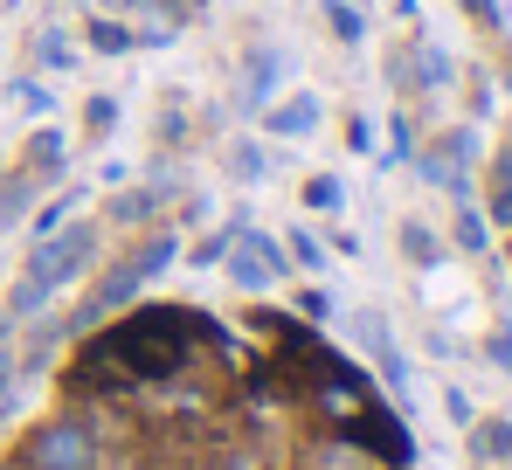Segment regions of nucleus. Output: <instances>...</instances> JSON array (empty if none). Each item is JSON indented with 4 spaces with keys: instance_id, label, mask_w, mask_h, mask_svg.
I'll use <instances>...</instances> for the list:
<instances>
[{
    "instance_id": "1",
    "label": "nucleus",
    "mask_w": 512,
    "mask_h": 470,
    "mask_svg": "<svg viewBox=\"0 0 512 470\" xmlns=\"http://www.w3.org/2000/svg\"><path fill=\"white\" fill-rule=\"evenodd\" d=\"M187 332H194V312L153 305V312H132L118 332H104L84 360L90 367H118V381H167V374L187 367Z\"/></svg>"
},
{
    "instance_id": "2",
    "label": "nucleus",
    "mask_w": 512,
    "mask_h": 470,
    "mask_svg": "<svg viewBox=\"0 0 512 470\" xmlns=\"http://www.w3.org/2000/svg\"><path fill=\"white\" fill-rule=\"evenodd\" d=\"M173 256H180L173 229H153V235H146V249H132L118 270H104V277H97V291H90L84 305H77V318H70V325H97V318H111L118 305H132V291H139L153 270H167Z\"/></svg>"
},
{
    "instance_id": "3",
    "label": "nucleus",
    "mask_w": 512,
    "mask_h": 470,
    "mask_svg": "<svg viewBox=\"0 0 512 470\" xmlns=\"http://www.w3.org/2000/svg\"><path fill=\"white\" fill-rule=\"evenodd\" d=\"M90 464H97V436H90L77 415L35 422L28 443H21V457H14V470H90Z\"/></svg>"
},
{
    "instance_id": "4",
    "label": "nucleus",
    "mask_w": 512,
    "mask_h": 470,
    "mask_svg": "<svg viewBox=\"0 0 512 470\" xmlns=\"http://www.w3.org/2000/svg\"><path fill=\"white\" fill-rule=\"evenodd\" d=\"M97 222H63V229H49L35 242V256H28V270L21 277H35V284H49V291H63L77 270H84L90 256H97Z\"/></svg>"
},
{
    "instance_id": "5",
    "label": "nucleus",
    "mask_w": 512,
    "mask_h": 470,
    "mask_svg": "<svg viewBox=\"0 0 512 470\" xmlns=\"http://www.w3.org/2000/svg\"><path fill=\"white\" fill-rule=\"evenodd\" d=\"M277 277H284V242H270L256 229H243L229 242V284L236 291H270Z\"/></svg>"
},
{
    "instance_id": "6",
    "label": "nucleus",
    "mask_w": 512,
    "mask_h": 470,
    "mask_svg": "<svg viewBox=\"0 0 512 470\" xmlns=\"http://www.w3.org/2000/svg\"><path fill=\"white\" fill-rule=\"evenodd\" d=\"M340 436H346V443H360L374 464H409V450H416V443H409V429H402L395 415H381L374 401H367L353 422H340Z\"/></svg>"
},
{
    "instance_id": "7",
    "label": "nucleus",
    "mask_w": 512,
    "mask_h": 470,
    "mask_svg": "<svg viewBox=\"0 0 512 470\" xmlns=\"http://www.w3.org/2000/svg\"><path fill=\"white\" fill-rule=\"evenodd\" d=\"M277 77H284V56H277V49H256L250 70H243V90H236V111H263Z\"/></svg>"
},
{
    "instance_id": "8",
    "label": "nucleus",
    "mask_w": 512,
    "mask_h": 470,
    "mask_svg": "<svg viewBox=\"0 0 512 470\" xmlns=\"http://www.w3.org/2000/svg\"><path fill=\"white\" fill-rule=\"evenodd\" d=\"M263 125H270L277 139H305V132H319V97H284V104H263Z\"/></svg>"
},
{
    "instance_id": "9",
    "label": "nucleus",
    "mask_w": 512,
    "mask_h": 470,
    "mask_svg": "<svg viewBox=\"0 0 512 470\" xmlns=\"http://www.w3.org/2000/svg\"><path fill=\"white\" fill-rule=\"evenodd\" d=\"M42 187H49L42 173H28V166H14V173L0 180V229H14V222H21V215H28V208L42 201Z\"/></svg>"
},
{
    "instance_id": "10",
    "label": "nucleus",
    "mask_w": 512,
    "mask_h": 470,
    "mask_svg": "<svg viewBox=\"0 0 512 470\" xmlns=\"http://www.w3.org/2000/svg\"><path fill=\"white\" fill-rule=\"evenodd\" d=\"M84 42L97 49V56H132V49H139V35H132V21H125V14H90Z\"/></svg>"
},
{
    "instance_id": "11",
    "label": "nucleus",
    "mask_w": 512,
    "mask_h": 470,
    "mask_svg": "<svg viewBox=\"0 0 512 470\" xmlns=\"http://www.w3.org/2000/svg\"><path fill=\"white\" fill-rule=\"evenodd\" d=\"M21 166H28V173H42V180H56V173L70 166V139H63V132H35Z\"/></svg>"
},
{
    "instance_id": "12",
    "label": "nucleus",
    "mask_w": 512,
    "mask_h": 470,
    "mask_svg": "<svg viewBox=\"0 0 512 470\" xmlns=\"http://www.w3.org/2000/svg\"><path fill=\"white\" fill-rule=\"evenodd\" d=\"M305 470H374V457H367V450H360V443H319V450H312V457H305Z\"/></svg>"
},
{
    "instance_id": "13",
    "label": "nucleus",
    "mask_w": 512,
    "mask_h": 470,
    "mask_svg": "<svg viewBox=\"0 0 512 470\" xmlns=\"http://www.w3.org/2000/svg\"><path fill=\"white\" fill-rule=\"evenodd\" d=\"M305 208H312V215H340L346 208L340 173H312V180H305Z\"/></svg>"
},
{
    "instance_id": "14",
    "label": "nucleus",
    "mask_w": 512,
    "mask_h": 470,
    "mask_svg": "<svg viewBox=\"0 0 512 470\" xmlns=\"http://www.w3.org/2000/svg\"><path fill=\"white\" fill-rule=\"evenodd\" d=\"M153 208H160V194H146V187H139V194H118V201H111V222L139 229V222H153Z\"/></svg>"
},
{
    "instance_id": "15",
    "label": "nucleus",
    "mask_w": 512,
    "mask_h": 470,
    "mask_svg": "<svg viewBox=\"0 0 512 470\" xmlns=\"http://www.w3.org/2000/svg\"><path fill=\"white\" fill-rule=\"evenodd\" d=\"M70 208H84V187H70V194H56V201H42V215H35V229H63L70 222Z\"/></svg>"
},
{
    "instance_id": "16",
    "label": "nucleus",
    "mask_w": 512,
    "mask_h": 470,
    "mask_svg": "<svg viewBox=\"0 0 512 470\" xmlns=\"http://www.w3.org/2000/svg\"><path fill=\"white\" fill-rule=\"evenodd\" d=\"M326 21H333V35H340V42H360V35H367L360 7H346V0H326Z\"/></svg>"
},
{
    "instance_id": "17",
    "label": "nucleus",
    "mask_w": 512,
    "mask_h": 470,
    "mask_svg": "<svg viewBox=\"0 0 512 470\" xmlns=\"http://www.w3.org/2000/svg\"><path fill=\"white\" fill-rule=\"evenodd\" d=\"M229 173H236V180H263V173H270L263 146H229Z\"/></svg>"
},
{
    "instance_id": "18",
    "label": "nucleus",
    "mask_w": 512,
    "mask_h": 470,
    "mask_svg": "<svg viewBox=\"0 0 512 470\" xmlns=\"http://www.w3.org/2000/svg\"><path fill=\"white\" fill-rule=\"evenodd\" d=\"M284 249H291V256H298L305 270H319V263H326V242H319L312 229H291V235H284Z\"/></svg>"
},
{
    "instance_id": "19",
    "label": "nucleus",
    "mask_w": 512,
    "mask_h": 470,
    "mask_svg": "<svg viewBox=\"0 0 512 470\" xmlns=\"http://www.w3.org/2000/svg\"><path fill=\"white\" fill-rule=\"evenodd\" d=\"M70 63H77L70 35H63V28H49V35H42V70H70Z\"/></svg>"
},
{
    "instance_id": "20",
    "label": "nucleus",
    "mask_w": 512,
    "mask_h": 470,
    "mask_svg": "<svg viewBox=\"0 0 512 470\" xmlns=\"http://www.w3.org/2000/svg\"><path fill=\"white\" fill-rule=\"evenodd\" d=\"M84 125H90V139H104V132L118 125V97H90V104H84Z\"/></svg>"
},
{
    "instance_id": "21",
    "label": "nucleus",
    "mask_w": 512,
    "mask_h": 470,
    "mask_svg": "<svg viewBox=\"0 0 512 470\" xmlns=\"http://www.w3.org/2000/svg\"><path fill=\"white\" fill-rule=\"evenodd\" d=\"M395 159H416V132H409V118L388 125V153H381V166H395Z\"/></svg>"
},
{
    "instance_id": "22",
    "label": "nucleus",
    "mask_w": 512,
    "mask_h": 470,
    "mask_svg": "<svg viewBox=\"0 0 512 470\" xmlns=\"http://www.w3.org/2000/svg\"><path fill=\"white\" fill-rule=\"evenodd\" d=\"M402 249H409L416 263H436V235H429L423 222H402Z\"/></svg>"
},
{
    "instance_id": "23",
    "label": "nucleus",
    "mask_w": 512,
    "mask_h": 470,
    "mask_svg": "<svg viewBox=\"0 0 512 470\" xmlns=\"http://www.w3.org/2000/svg\"><path fill=\"white\" fill-rule=\"evenodd\" d=\"M14 97H21V111H28V118H49V104H56V97H49L42 83H21Z\"/></svg>"
},
{
    "instance_id": "24",
    "label": "nucleus",
    "mask_w": 512,
    "mask_h": 470,
    "mask_svg": "<svg viewBox=\"0 0 512 470\" xmlns=\"http://www.w3.org/2000/svg\"><path fill=\"white\" fill-rule=\"evenodd\" d=\"M492 215L512 229V180H492Z\"/></svg>"
},
{
    "instance_id": "25",
    "label": "nucleus",
    "mask_w": 512,
    "mask_h": 470,
    "mask_svg": "<svg viewBox=\"0 0 512 470\" xmlns=\"http://www.w3.org/2000/svg\"><path fill=\"white\" fill-rule=\"evenodd\" d=\"M298 312H305V318H326V312H333V298H326V291H305V298H298Z\"/></svg>"
},
{
    "instance_id": "26",
    "label": "nucleus",
    "mask_w": 512,
    "mask_h": 470,
    "mask_svg": "<svg viewBox=\"0 0 512 470\" xmlns=\"http://www.w3.org/2000/svg\"><path fill=\"white\" fill-rule=\"evenodd\" d=\"M457 235H464V249H485V222H478V215H464V222H457Z\"/></svg>"
},
{
    "instance_id": "27",
    "label": "nucleus",
    "mask_w": 512,
    "mask_h": 470,
    "mask_svg": "<svg viewBox=\"0 0 512 470\" xmlns=\"http://www.w3.org/2000/svg\"><path fill=\"white\" fill-rule=\"evenodd\" d=\"M346 139H353V153H367V146H374V125H367V118H353V125H346Z\"/></svg>"
},
{
    "instance_id": "28",
    "label": "nucleus",
    "mask_w": 512,
    "mask_h": 470,
    "mask_svg": "<svg viewBox=\"0 0 512 470\" xmlns=\"http://www.w3.org/2000/svg\"><path fill=\"white\" fill-rule=\"evenodd\" d=\"M492 360L512 374V325H506V332H492Z\"/></svg>"
},
{
    "instance_id": "29",
    "label": "nucleus",
    "mask_w": 512,
    "mask_h": 470,
    "mask_svg": "<svg viewBox=\"0 0 512 470\" xmlns=\"http://www.w3.org/2000/svg\"><path fill=\"white\" fill-rule=\"evenodd\" d=\"M443 77H450V63H443V56L429 49V56H423V83H443Z\"/></svg>"
},
{
    "instance_id": "30",
    "label": "nucleus",
    "mask_w": 512,
    "mask_h": 470,
    "mask_svg": "<svg viewBox=\"0 0 512 470\" xmlns=\"http://www.w3.org/2000/svg\"><path fill=\"white\" fill-rule=\"evenodd\" d=\"M97 7H104V14H111V7H118V14H125V7H146V0H97Z\"/></svg>"
},
{
    "instance_id": "31",
    "label": "nucleus",
    "mask_w": 512,
    "mask_h": 470,
    "mask_svg": "<svg viewBox=\"0 0 512 470\" xmlns=\"http://www.w3.org/2000/svg\"><path fill=\"white\" fill-rule=\"evenodd\" d=\"M222 470H256V464H250V457H229V464H222Z\"/></svg>"
},
{
    "instance_id": "32",
    "label": "nucleus",
    "mask_w": 512,
    "mask_h": 470,
    "mask_svg": "<svg viewBox=\"0 0 512 470\" xmlns=\"http://www.w3.org/2000/svg\"><path fill=\"white\" fill-rule=\"evenodd\" d=\"M201 7H208V0H180V14H201Z\"/></svg>"
},
{
    "instance_id": "33",
    "label": "nucleus",
    "mask_w": 512,
    "mask_h": 470,
    "mask_svg": "<svg viewBox=\"0 0 512 470\" xmlns=\"http://www.w3.org/2000/svg\"><path fill=\"white\" fill-rule=\"evenodd\" d=\"M395 7H402V14H409V0H395Z\"/></svg>"
},
{
    "instance_id": "34",
    "label": "nucleus",
    "mask_w": 512,
    "mask_h": 470,
    "mask_svg": "<svg viewBox=\"0 0 512 470\" xmlns=\"http://www.w3.org/2000/svg\"><path fill=\"white\" fill-rule=\"evenodd\" d=\"M125 470H139V464H125Z\"/></svg>"
}]
</instances>
